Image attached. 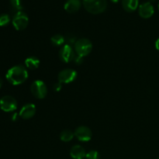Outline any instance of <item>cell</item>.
Wrapping results in <instances>:
<instances>
[{"instance_id": "obj_1", "label": "cell", "mask_w": 159, "mask_h": 159, "mask_svg": "<svg viewBox=\"0 0 159 159\" xmlns=\"http://www.w3.org/2000/svg\"><path fill=\"white\" fill-rule=\"evenodd\" d=\"M6 79L12 85H17L26 82L28 78V71L23 65L12 67L6 73Z\"/></svg>"}, {"instance_id": "obj_2", "label": "cell", "mask_w": 159, "mask_h": 159, "mask_svg": "<svg viewBox=\"0 0 159 159\" xmlns=\"http://www.w3.org/2000/svg\"><path fill=\"white\" fill-rule=\"evenodd\" d=\"M84 8L92 14L103 12L107 8V0H82Z\"/></svg>"}, {"instance_id": "obj_3", "label": "cell", "mask_w": 159, "mask_h": 159, "mask_svg": "<svg viewBox=\"0 0 159 159\" xmlns=\"http://www.w3.org/2000/svg\"><path fill=\"white\" fill-rule=\"evenodd\" d=\"M75 50L78 55L83 57L91 53L93 50V43L89 39L81 38L76 40L75 43Z\"/></svg>"}, {"instance_id": "obj_4", "label": "cell", "mask_w": 159, "mask_h": 159, "mask_svg": "<svg viewBox=\"0 0 159 159\" xmlns=\"http://www.w3.org/2000/svg\"><path fill=\"white\" fill-rule=\"evenodd\" d=\"M30 91L33 96L37 99H43L48 95V88L43 81L36 80L30 86Z\"/></svg>"}, {"instance_id": "obj_5", "label": "cell", "mask_w": 159, "mask_h": 159, "mask_svg": "<svg viewBox=\"0 0 159 159\" xmlns=\"http://www.w3.org/2000/svg\"><path fill=\"white\" fill-rule=\"evenodd\" d=\"M28 23H29L28 16L23 11L17 12L12 19V25L17 30H24L28 26Z\"/></svg>"}, {"instance_id": "obj_6", "label": "cell", "mask_w": 159, "mask_h": 159, "mask_svg": "<svg viewBox=\"0 0 159 159\" xmlns=\"http://www.w3.org/2000/svg\"><path fill=\"white\" fill-rule=\"evenodd\" d=\"M0 108L5 112L15 111L17 108V101L11 96H5L0 99Z\"/></svg>"}, {"instance_id": "obj_7", "label": "cell", "mask_w": 159, "mask_h": 159, "mask_svg": "<svg viewBox=\"0 0 159 159\" xmlns=\"http://www.w3.org/2000/svg\"><path fill=\"white\" fill-rule=\"evenodd\" d=\"M76 77H77V72L75 70L71 69V68H66L59 72L57 79H58V82L61 83L68 84L75 80Z\"/></svg>"}, {"instance_id": "obj_8", "label": "cell", "mask_w": 159, "mask_h": 159, "mask_svg": "<svg viewBox=\"0 0 159 159\" xmlns=\"http://www.w3.org/2000/svg\"><path fill=\"white\" fill-rule=\"evenodd\" d=\"M59 57H60L61 60L65 63H68L74 60L75 54V51L71 45H64L59 51Z\"/></svg>"}, {"instance_id": "obj_9", "label": "cell", "mask_w": 159, "mask_h": 159, "mask_svg": "<svg viewBox=\"0 0 159 159\" xmlns=\"http://www.w3.org/2000/svg\"><path fill=\"white\" fill-rule=\"evenodd\" d=\"M75 136L80 141H89L92 139L93 133L92 130L86 126H80L77 127L75 131Z\"/></svg>"}, {"instance_id": "obj_10", "label": "cell", "mask_w": 159, "mask_h": 159, "mask_svg": "<svg viewBox=\"0 0 159 159\" xmlns=\"http://www.w3.org/2000/svg\"><path fill=\"white\" fill-rule=\"evenodd\" d=\"M138 12L141 17L144 19H148L153 16L155 9L152 3L147 2H144L143 4L140 5Z\"/></svg>"}, {"instance_id": "obj_11", "label": "cell", "mask_w": 159, "mask_h": 159, "mask_svg": "<svg viewBox=\"0 0 159 159\" xmlns=\"http://www.w3.org/2000/svg\"><path fill=\"white\" fill-rule=\"evenodd\" d=\"M36 113V107L33 103H27L22 107L20 112V116L23 119L28 120L32 118Z\"/></svg>"}, {"instance_id": "obj_12", "label": "cell", "mask_w": 159, "mask_h": 159, "mask_svg": "<svg viewBox=\"0 0 159 159\" xmlns=\"http://www.w3.org/2000/svg\"><path fill=\"white\" fill-rule=\"evenodd\" d=\"M70 155L73 159H83L85 158L86 152L83 147L79 145V144H76L71 148Z\"/></svg>"}, {"instance_id": "obj_13", "label": "cell", "mask_w": 159, "mask_h": 159, "mask_svg": "<svg viewBox=\"0 0 159 159\" xmlns=\"http://www.w3.org/2000/svg\"><path fill=\"white\" fill-rule=\"evenodd\" d=\"M81 8L80 0H68L65 4V9L68 13H75Z\"/></svg>"}, {"instance_id": "obj_14", "label": "cell", "mask_w": 159, "mask_h": 159, "mask_svg": "<svg viewBox=\"0 0 159 159\" xmlns=\"http://www.w3.org/2000/svg\"><path fill=\"white\" fill-rule=\"evenodd\" d=\"M139 4V0H122L123 8L127 12H132L137 9Z\"/></svg>"}, {"instance_id": "obj_15", "label": "cell", "mask_w": 159, "mask_h": 159, "mask_svg": "<svg viewBox=\"0 0 159 159\" xmlns=\"http://www.w3.org/2000/svg\"><path fill=\"white\" fill-rule=\"evenodd\" d=\"M25 65H26V68L31 70L37 69L40 65V60L37 57H34V56L29 57L25 61Z\"/></svg>"}, {"instance_id": "obj_16", "label": "cell", "mask_w": 159, "mask_h": 159, "mask_svg": "<svg viewBox=\"0 0 159 159\" xmlns=\"http://www.w3.org/2000/svg\"><path fill=\"white\" fill-rule=\"evenodd\" d=\"M75 136L74 132L71 131V130H64L61 131L60 134V139L64 142H68L73 139Z\"/></svg>"}, {"instance_id": "obj_17", "label": "cell", "mask_w": 159, "mask_h": 159, "mask_svg": "<svg viewBox=\"0 0 159 159\" xmlns=\"http://www.w3.org/2000/svg\"><path fill=\"white\" fill-rule=\"evenodd\" d=\"M51 41L54 46H61L65 42V39L64 36L61 34H55L51 37Z\"/></svg>"}, {"instance_id": "obj_18", "label": "cell", "mask_w": 159, "mask_h": 159, "mask_svg": "<svg viewBox=\"0 0 159 159\" xmlns=\"http://www.w3.org/2000/svg\"><path fill=\"white\" fill-rule=\"evenodd\" d=\"M10 4L14 9L19 11H22L23 6H22V0H10Z\"/></svg>"}, {"instance_id": "obj_19", "label": "cell", "mask_w": 159, "mask_h": 159, "mask_svg": "<svg viewBox=\"0 0 159 159\" xmlns=\"http://www.w3.org/2000/svg\"><path fill=\"white\" fill-rule=\"evenodd\" d=\"M10 22V17L8 14H2L0 16V26H5Z\"/></svg>"}, {"instance_id": "obj_20", "label": "cell", "mask_w": 159, "mask_h": 159, "mask_svg": "<svg viewBox=\"0 0 159 159\" xmlns=\"http://www.w3.org/2000/svg\"><path fill=\"white\" fill-rule=\"evenodd\" d=\"M85 159H99V154L96 151H90L85 155Z\"/></svg>"}, {"instance_id": "obj_21", "label": "cell", "mask_w": 159, "mask_h": 159, "mask_svg": "<svg viewBox=\"0 0 159 159\" xmlns=\"http://www.w3.org/2000/svg\"><path fill=\"white\" fill-rule=\"evenodd\" d=\"M53 89H54V91L56 92H59L61 89H62V85H61V82H57V83H55L54 85V87H53Z\"/></svg>"}, {"instance_id": "obj_22", "label": "cell", "mask_w": 159, "mask_h": 159, "mask_svg": "<svg viewBox=\"0 0 159 159\" xmlns=\"http://www.w3.org/2000/svg\"><path fill=\"white\" fill-rule=\"evenodd\" d=\"M82 61H83V57H81V56L79 55H75V57L74 58V61L75 62L76 64H78V65H79V64H81L82 62Z\"/></svg>"}, {"instance_id": "obj_23", "label": "cell", "mask_w": 159, "mask_h": 159, "mask_svg": "<svg viewBox=\"0 0 159 159\" xmlns=\"http://www.w3.org/2000/svg\"><path fill=\"white\" fill-rule=\"evenodd\" d=\"M155 48H156V49L158 50V51H159V38L156 40V42H155Z\"/></svg>"}, {"instance_id": "obj_24", "label": "cell", "mask_w": 159, "mask_h": 159, "mask_svg": "<svg viewBox=\"0 0 159 159\" xmlns=\"http://www.w3.org/2000/svg\"><path fill=\"white\" fill-rule=\"evenodd\" d=\"M16 119H17V114L16 113H15V114L12 115V120H16Z\"/></svg>"}, {"instance_id": "obj_25", "label": "cell", "mask_w": 159, "mask_h": 159, "mask_svg": "<svg viewBox=\"0 0 159 159\" xmlns=\"http://www.w3.org/2000/svg\"><path fill=\"white\" fill-rule=\"evenodd\" d=\"M2 83H3V82H2V79L1 78H0V89H1V87L2 86Z\"/></svg>"}, {"instance_id": "obj_26", "label": "cell", "mask_w": 159, "mask_h": 159, "mask_svg": "<svg viewBox=\"0 0 159 159\" xmlns=\"http://www.w3.org/2000/svg\"><path fill=\"white\" fill-rule=\"evenodd\" d=\"M112 2H114V3H116V2H118L120 1V0H111Z\"/></svg>"}, {"instance_id": "obj_27", "label": "cell", "mask_w": 159, "mask_h": 159, "mask_svg": "<svg viewBox=\"0 0 159 159\" xmlns=\"http://www.w3.org/2000/svg\"><path fill=\"white\" fill-rule=\"evenodd\" d=\"M150 1H152V2H155V0H150Z\"/></svg>"}, {"instance_id": "obj_28", "label": "cell", "mask_w": 159, "mask_h": 159, "mask_svg": "<svg viewBox=\"0 0 159 159\" xmlns=\"http://www.w3.org/2000/svg\"><path fill=\"white\" fill-rule=\"evenodd\" d=\"M158 9H159V3H158Z\"/></svg>"}, {"instance_id": "obj_29", "label": "cell", "mask_w": 159, "mask_h": 159, "mask_svg": "<svg viewBox=\"0 0 159 159\" xmlns=\"http://www.w3.org/2000/svg\"><path fill=\"white\" fill-rule=\"evenodd\" d=\"M157 159H159V158H157Z\"/></svg>"}]
</instances>
